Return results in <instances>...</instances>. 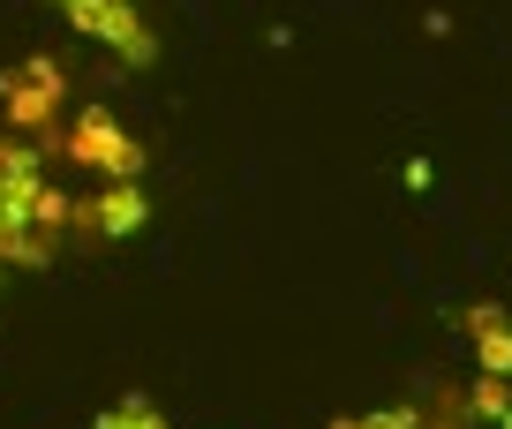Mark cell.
Returning <instances> with one entry per match:
<instances>
[{"label":"cell","instance_id":"2","mask_svg":"<svg viewBox=\"0 0 512 429\" xmlns=\"http://www.w3.org/2000/svg\"><path fill=\"white\" fill-rule=\"evenodd\" d=\"M68 106V76L53 53H31V61H16L8 76H0V113L23 128V136H46L53 121H61Z\"/></svg>","mask_w":512,"mask_h":429},{"label":"cell","instance_id":"9","mask_svg":"<svg viewBox=\"0 0 512 429\" xmlns=\"http://www.w3.org/2000/svg\"><path fill=\"white\" fill-rule=\"evenodd\" d=\"M324 429H362V414H339V422H324Z\"/></svg>","mask_w":512,"mask_h":429},{"label":"cell","instance_id":"3","mask_svg":"<svg viewBox=\"0 0 512 429\" xmlns=\"http://www.w3.org/2000/svg\"><path fill=\"white\" fill-rule=\"evenodd\" d=\"M53 8H61L76 31H91L98 46H113L121 61H136V68L159 53V46H151V23L136 16V0H53Z\"/></svg>","mask_w":512,"mask_h":429},{"label":"cell","instance_id":"6","mask_svg":"<svg viewBox=\"0 0 512 429\" xmlns=\"http://www.w3.org/2000/svg\"><path fill=\"white\" fill-rule=\"evenodd\" d=\"M467 414H475V422L512 429V392H505V377H475V392H467Z\"/></svg>","mask_w":512,"mask_h":429},{"label":"cell","instance_id":"10","mask_svg":"<svg viewBox=\"0 0 512 429\" xmlns=\"http://www.w3.org/2000/svg\"><path fill=\"white\" fill-rule=\"evenodd\" d=\"M422 429H445V422H430V414H422Z\"/></svg>","mask_w":512,"mask_h":429},{"label":"cell","instance_id":"5","mask_svg":"<svg viewBox=\"0 0 512 429\" xmlns=\"http://www.w3.org/2000/svg\"><path fill=\"white\" fill-rule=\"evenodd\" d=\"M467 339H475L482 377H512V317H505L497 302H475V309H467Z\"/></svg>","mask_w":512,"mask_h":429},{"label":"cell","instance_id":"4","mask_svg":"<svg viewBox=\"0 0 512 429\" xmlns=\"http://www.w3.org/2000/svg\"><path fill=\"white\" fill-rule=\"evenodd\" d=\"M144 219H151V196L136 189V181H106V196H91V204H83V226H91V234H106V241H128Z\"/></svg>","mask_w":512,"mask_h":429},{"label":"cell","instance_id":"1","mask_svg":"<svg viewBox=\"0 0 512 429\" xmlns=\"http://www.w3.org/2000/svg\"><path fill=\"white\" fill-rule=\"evenodd\" d=\"M61 159L91 166V174H106V181H136V174H144V143L128 136L106 106H83L76 121L61 128Z\"/></svg>","mask_w":512,"mask_h":429},{"label":"cell","instance_id":"8","mask_svg":"<svg viewBox=\"0 0 512 429\" xmlns=\"http://www.w3.org/2000/svg\"><path fill=\"white\" fill-rule=\"evenodd\" d=\"M362 429H422V407H377L362 414Z\"/></svg>","mask_w":512,"mask_h":429},{"label":"cell","instance_id":"7","mask_svg":"<svg viewBox=\"0 0 512 429\" xmlns=\"http://www.w3.org/2000/svg\"><path fill=\"white\" fill-rule=\"evenodd\" d=\"M98 429H166V414L151 407V399H121V407L98 414Z\"/></svg>","mask_w":512,"mask_h":429}]
</instances>
